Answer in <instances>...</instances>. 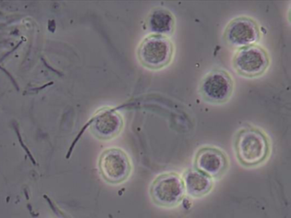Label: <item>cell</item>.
<instances>
[{"label": "cell", "mask_w": 291, "mask_h": 218, "mask_svg": "<svg viewBox=\"0 0 291 218\" xmlns=\"http://www.w3.org/2000/svg\"><path fill=\"white\" fill-rule=\"evenodd\" d=\"M235 150L239 162L247 167L263 163L270 154L267 136L256 128L240 130L235 138Z\"/></svg>", "instance_id": "obj_1"}, {"label": "cell", "mask_w": 291, "mask_h": 218, "mask_svg": "<svg viewBox=\"0 0 291 218\" xmlns=\"http://www.w3.org/2000/svg\"><path fill=\"white\" fill-rule=\"evenodd\" d=\"M174 53V45L168 37L152 34L140 44L137 58L143 66L151 70H159L171 62Z\"/></svg>", "instance_id": "obj_2"}, {"label": "cell", "mask_w": 291, "mask_h": 218, "mask_svg": "<svg viewBox=\"0 0 291 218\" xmlns=\"http://www.w3.org/2000/svg\"><path fill=\"white\" fill-rule=\"evenodd\" d=\"M150 194L158 206L172 208L183 200L184 186L182 178L176 173H166L159 175L152 182Z\"/></svg>", "instance_id": "obj_3"}, {"label": "cell", "mask_w": 291, "mask_h": 218, "mask_svg": "<svg viewBox=\"0 0 291 218\" xmlns=\"http://www.w3.org/2000/svg\"><path fill=\"white\" fill-rule=\"evenodd\" d=\"M267 52L258 45L239 49L233 57V66L237 73L246 78L262 75L269 66Z\"/></svg>", "instance_id": "obj_4"}, {"label": "cell", "mask_w": 291, "mask_h": 218, "mask_svg": "<svg viewBox=\"0 0 291 218\" xmlns=\"http://www.w3.org/2000/svg\"><path fill=\"white\" fill-rule=\"evenodd\" d=\"M99 169L103 178L110 184H119L131 175L130 158L122 149H106L99 159Z\"/></svg>", "instance_id": "obj_5"}, {"label": "cell", "mask_w": 291, "mask_h": 218, "mask_svg": "<svg viewBox=\"0 0 291 218\" xmlns=\"http://www.w3.org/2000/svg\"><path fill=\"white\" fill-rule=\"evenodd\" d=\"M233 80L231 75L225 70L216 69L208 73L202 80L200 93L208 102L222 104L232 96Z\"/></svg>", "instance_id": "obj_6"}, {"label": "cell", "mask_w": 291, "mask_h": 218, "mask_svg": "<svg viewBox=\"0 0 291 218\" xmlns=\"http://www.w3.org/2000/svg\"><path fill=\"white\" fill-rule=\"evenodd\" d=\"M260 37L258 24L248 17H237L226 27L224 39L228 45L242 49L254 45Z\"/></svg>", "instance_id": "obj_7"}, {"label": "cell", "mask_w": 291, "mask_h": 218, "mask_svg": "<svg viewBox=\"0 0 291 218\" xmlns=\"http://www.w3.org/2000/svg\"><path fill=\"white\" fill-rule=\"evenodd\" d=\"M228 166L229 161L226 154L212 147L201 148L195 158L196 169L211 178L221 177L226 172Z\"/></svg>", "instance_id": "obj_8"}, {"label": "cell", "mask_w": 291, "mask_h": 218, "mask_svg": "<svg viewBox=\"0 0 291 218\" xmlns=\"http://www.w3.org/2000/svg\"><path fill=\"white\" fill-rule=\"evenodd\" d=\"M123 126L122 116L111 109H103L98 112L90 124L93 135L101 140H110L116 137Z\"/></svg>", "instance_id": "obj_9"}, {"label": "cell", "mask_w": 291, "mask_h": 218, "mask_svg": "<svg viewBox=\"0 0 291 218\" xmlns=\"http://www.w3.org/2000/svg\"><path fill=\"white\" fill-rule=\"evenodd\" d=\"M184 191L193 198H201L208 194L214 185L211 177L197 169H189L183 175Z\"/></svg>", "instance_id": "obj_10"}, {"label": "cell", "mask_w": 291, "mask_h": 218, "mask_svg": "<svg viewBox=\"0 0 291 218\" xmlns=\"http://www.w3.org/2000/svg\"><path fill=\"white\" fill-rule=\"evenodd\" d=\"M148 29L155 35H171L174 31L175 18L173 14L164 9H155L148 17Z\"/></svg>", "instance_id": "obj_11"}]
</instances>
